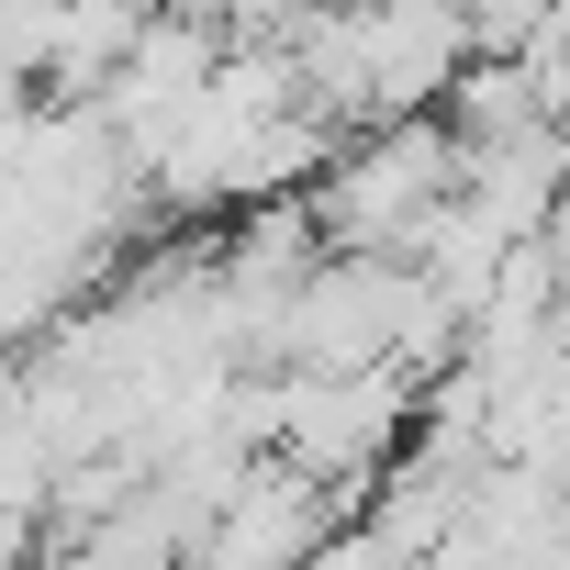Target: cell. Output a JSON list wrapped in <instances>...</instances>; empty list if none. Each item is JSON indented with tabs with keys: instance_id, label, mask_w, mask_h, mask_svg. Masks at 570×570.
Here are the masks:
<instances>
[{
	"instance_id": "1",
	"label": "cell",
	"mask_w": 570,
	"mask_h": 570,
	"mask_svg": "<svg viewBox=\"0 0 570 570\" xmlns=\"http://www.w3.org/2000/svg\"><path fill=\"white\" fill-rule=\"evenodd\" d=\"M459 190V135L403 112V124H370L358 146H336L314 179H303V213H314V246H347V257H403Z\"/></svg>"
},
{
	"instance_id": "2",
	"label": "cell",
	"mask_w": 570,
	"mask_h": 570,
	"mask_svg": "<svg viewBox=\"0 0 570 570\" xmlns=\"http://www.w3.org/2000/svg\"><path fill=\"white\" fill-rule=\"evenodd\" d=\"M414 403H425V381L414 370H336V381H292L279 370V425H268V448L292 459V470H314V481H358V470H392V448L414 436Z\"/></svg>"
},
{
	"instance_id": "4",
	"label": "cell",
	"mask_w": 570,
	"mask_h": 570,
	"mask_svg": "<svg viewBox=\"0 0 570 570\" xmlns=\"http://www.w3.org/2000/svg\"><path fill=\"white\" fill-rule=\"evenodd\" d=\"M168 12H190V23L213 35V46H268L292 0H168Z\"/></svg>"
},
{
	"instance_id": "5",
	"label": "cell",
	"mask_w": 570,
	"mask_h": 570,
	"mask_svg": "<svg viewBox=\"0 0 570 570\" xmlns=\"http://www.w3.org/2000/svg\"><path fill=\"white\" fill-rule=\"evenodd\" d=\"M135 12H157V0H135Z\"/></svg>"
},
{
	"instance_id": "3",
	"label": "cell",
	"mask_w": 570,
	"mask_h": 570,
	"mask_svg": "<svg viewBox=\"0 0 570 570\" xmlns=\"http://www.w3.org/2000/svg\"><path fill=\"white\" fill-rule=\"evenodd\" d=\"M325 537H336V503H325L314 470H292V459H246V470L224 481V503L190 525L179 570H303Z\"/></svg>"
}]
</instances>
